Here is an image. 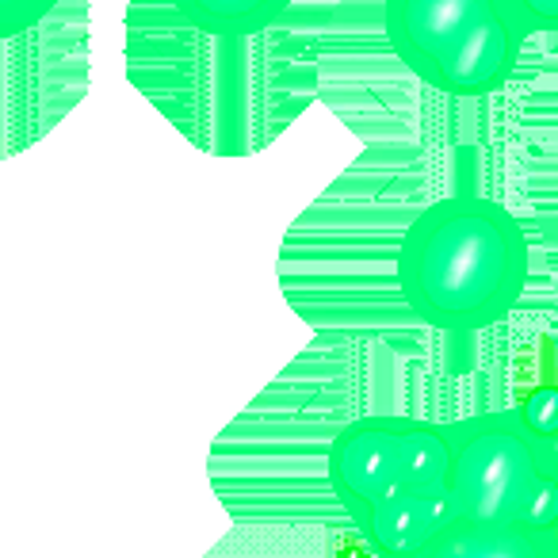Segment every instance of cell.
Returning <instances> with one entry per match:
<instances>
[{
  "label": "cell",
  "instance_id": "cell-10",
  "mask_svg": "<svg viewBox=\"0 0 558 558\" xmlns=\"http://www.w3.org/2000/svg\"><path fill=\"white\" fill-rule=\"evenodd\" d=\"M555 248H558V215H555Z\"/></svg>",
  "mask_w": 558,
  "mask_h": 558
},
{
  "label": "cell",
  "instance_id": "cell-1",
  "mask_svg": "<svg viewBox=\"0 0 558 558\" xmlns=\"http://www.w3.org/2000/svg\"><path fill=\"white\" fill-rule=\"evenodd\" d=\"M329 486L372 550L433 558L466 517L440 421L360 417L329 444Z\"/></svg>",
  "mask_w": 558,
  "mask_h": 558
},
{
  "label": "cell",
  "instance_id": "cell-3",
  "mask_svg": "<svg viewBox=\"0 0 558 558\" xmlns=\"http://www.w3.org/2000/svg\"><path fill=\"white\" fill-rule=\"evenodd\" d=\"M383 32L413 77L459 100L497 93L532 39L520 0H383Z\"/></svg>",
  "mask_w": 558,
  "mask_h": 558
},
{
  "label": "cell",
  "instance_id": "cell-5",
  "mask_svg": "<svg viewBox=\"0 0 558 558\" xmlns=\"http://www.w3.org/2000/svg\"><path fill=\"white\" fill-rule=\"evenodd\" d=\"M433 558H558V527L463 520L444 535Z\"/></svg>",
  "mask_w": 558,
  "mask_h": 558
},
{
  "label": "cell",
  "instance_id": "cell-2",
  "mask_svg": "<svg viewBox=\"0 0 558 558\" xmlns=\"http://www.w3.org/2000/svg\"><path fill=\"white\" fill-rule=\"evenodd\" d=\"M532 248L520 218L486 195L428 203L395 253V279L417 322L444 333H482L520 306Z\"/></svg>",
  "mask_w": 558,
  "mask_h": 558
},
{
  "label": "cell",
  "instance_id": "cell-8",
  "mask_svg": "<svg viewBox=\"0 0 558 558\" xmlns=\"http://www.w3.org/2000/svg\"><path fill=\"white\" fill-rule=\"evenodd\" d=\"M62 0H0V35L4 39H16L27 27H35L43 16L58 9Z\"/></svg>",
  "mask_w": 558,
  "mask_h": 558
},
{
  "label": "cell",
  "instance_id": "cell-7",
  "mask_svg": "<svg viewBox=\"0 0 558 558\" xmlns=\"http://www.w3.org/2000/svg\"><path fill=\"white\" fill-rule=\"evenodd\" d=\"M517 410L524 413V421L532 428H539L543 436L558 440V383L555 379H547V383H539V387L527 390L524 402H520Z\"/></svg>",
  "mask_w": 558,
  "mask_h": 558
},
{
  "label": "cell",
  "instance_id": "cell-6",
  "mask_svg": "<svg viewBox=\"0 0 558 558\" xmlns=\"http://www.w3.org/2000/svg\"><path fill=\"white\" fill-rule=\"evenodd\" d=\"M291 0H172V9L195 32L215 39H248L288 12Z\"/></svg>",
  "mask_w": 558,
  "mask_h": 558
},
{
  "label": "cell",
  "instance_id": "cell-4",
  "mask_svg": "<svg viewBox=\"0 0 558 558\" xmlns=\"http://www.w3.org/2000/svg\"><path fill=\"white\" fill-rule=\"evenodd\" d=\"M463 520L558 527V448L520 410L448 421Z\"/></svg>",
  "mask_w": 558,
  "mask_h": 558
},
{
  "label": "cell",
  "instance_id": "cell-9",
  "mask_svg": "<svg viewBox=\"0 0 558 558\" xmlns=\"http://www.w3.org/2000/svg\"><path fill=\"white\" fill-rule=\"evenodd\" d=\"M532 35H550L558 39V0H520Z\"/></svg>",
  "mask_w": 558,
  "mask_h": 558
}]
</instances>
